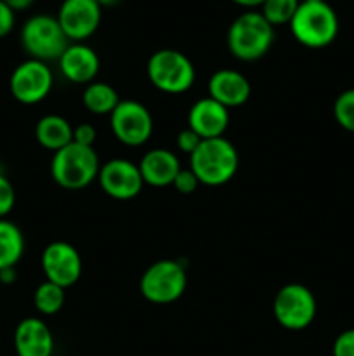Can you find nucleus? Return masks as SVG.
<instances>
[{
  "instance_id": "6e6552de",
  "label": "nucleus",
  "mask_w": 354,
  "mask_h": 356,
  "mask_svg": "<svg viewBox=\"0 0 354 356\" xmlns=\"http://www.w3.org/2000/svg\"><path fill=\"white\" fill-rule=\"evenodd\" d=\"M273 313L283 329L304 330L314 322L318 302L311 289L305 285L287 284L274 296Z\"/></svg>"
},
{
  "instance_id": "c85d7f7f",
  "label": "nucleus",
  "mask_w": 354,
  "mask_h": 356,
  "mask_svg": "<svg viewBox=\"0 0 354 356\" xmlns=\"http://www.w3.org/2000/svg\"><path fill=\"white\" fill-rule=\"evenodd\" d=\"M97 138V131L90 124H80L73 127V143H78L83 146H92Z\"/></svg>"
},
{
  "instance_id": "ddd939ff",
  "label": "nucleus",
  "mask_w": 354,
  "mask_h": 356,
  "mask_svg": "<svg viewBox=\"0 0 354 356\" xmlns=\"http://www.w3.org/2000/svg\"><path fill=\"white\" fill-rule=\"evenodd\" d=\"M56 17L69 42H83L99 28L103 7L97 0H62Z\"/></svg>"
},
{
  "instance_id": "aec40b11",
  "label": "nucleus",
  "mask_w": 354,
  "mask_h": 356,
  "mask_svg": "<svg viewBox=\"0 0 354 356\" xmlns=\"http://www.w3.org/2000/svg\"><path fill=\"white\" fill-rule=\"evenodd\" d=\"M24 254V236L19 226L0 219V270L16 268Z\"/></svg>"
},
{
  "instance_id": "2eb2a0df",
  "label": "nucleus",
  "mask_w": 354,
  "mask_h": 356,
  "mask_svg": "<svg viewBox=\"0 0 354 356\" xmlns=\"http://www.w3.org/2000/svg\"><path fill=\"white\" fill-rule=\"evenodd\" d=\"M229 125V110L212 97H201L187 113V127L201 139L222 138Z\"/></svg>"
},
{
  "instance_id": "39448f33",
  "label": "nucleus",
  "mask_w": 354,
  "mask_h": 356,
  "mask_svg": "<svg viewBox=\"0 0 354 356\" xmlns=\"http://www.w3.org/2000/svg\"><path fill=\"white\" fill-rule=\"evenodd\" d=\"M148 79L165 94H183L193 87L196 70L184 52L176 49H160L148 59Z\"/></svg>"
},
{
  "instance_id": "393cba45",
  "label": "nucleus",
  "mask_w": 354,
  "mask_h": 356,
  "mask_svg": "<svg viewBox=\"0 0 354 356\" xmlns=\"http://www.w3.org/2000/svg\"><path fill=\"white\" fill-rule=\"evenodd\" d=\"M16 204V191L12 183L0 174V219H6Z\"/></svg>"
},
{
  "instance_id": "f3484780",
  "label": "nucleus",
  "mask_w": 354,
  "mask_h": 356,
  "mask_svg": "<svg viewBox=\"0 0 354 356\" xmlns=\"http://www.w3.org/2000/svg\"><path fill=\"white\" fill-rule=\"evenodd\" d=\"M252 87L248 79L236 70H217L208 80V97L215 99L228 110L238 108L250 99Z\"/></svg>"
},
{
  "instance_id": "4468645a",
  "label": "nucleus",
  "mask_w": 354,
  "mask_h": 356,
  "mask_svg": "<svg viewBox=\"0 0 354 356\" xmlns=\"http://www.w3.org/2000/svg\"><path fill=\"white\" fill-rule=\"evenodd\" d=\"M62 76L71 83L89 86L99 73L101 61L97 52L83 42H73L58 59Z\"/></svg>"
},
{
  "instance_id": "72a5a7b5",
  "label": "nucleus",
  "mask_w": 354,
  "mask_h": 356,
  "mask_svg": "<svg viewBox=\"0 0 354 356\" xmlns=\"http://www.w3.org/2000/svg\"><path fill=\"white\" fill-rule=\"evenodd\" d=\"M121 0H97L101 7H117Z\"/></svg>"
},
{
  "instance_id": "cd10ccee",
  "label": "nucleus",
  "mask_w": 354,
  "mask_h": 356,
  "mask_svg": "<svg viewBox=\"0 0 354 356\" xmlns=\"http://www.w3.org/2000/svg\"><path fill=\"white\" fill-rule=\"evenodd\" d=\"M332 353L333 356H354V329H347L337 336Z\"/></svg>"
},
{
  "instance_id": "bb28decb",
  "label": "nucleus",
  "mask_w": 354,
  "mask_h": 356,
  "mask_svg": "<svg viewBox=\"0 0 354 356\" xmlns=\"http://www.w3.org/2000/svg\"><path fill=\"white\" fill-rule=\"evenodd\" d=\"M201 141H203V139H201L196 132L191 131L189 127H186L177 134L176 145L180 152L186 153V155H191V153L196 152V148L201 145Z\"/></svg>"
},
{
  "instance_id": "f257e3e1",
  "label": "nucleus",
  "mask_w": 354,
  "mask_h": 356,
  "mask_svg": "<svg viewBox=\"0 0 354 356\" xmlns=\"http://www.w3.org/2000/svg\"><path fill=\"white\" fill-rule=\"evenodd\" d=\"M295 40L307 49H323L339 35V17L326 0H301L290 21Z\"/></svg>"
},
{
  "instance_id": "473e14b6",
  "label": "nucleus",
  "mask_w": 354,
  "mask_h": 356,
  "mask_svg": "<svg viewBox=\"0 0 354 356\" xmlns=\"http://www.w3.org/2000/svg\"><path fill=\"white\" fill-rule=\"evenodd\" d=\"M231 2H235L236 6L239 7H245V9L248 10H255L257 7L262 6L264 0H231Z\"/></svg>"
},
{
  "instance_id": "4be33fe9",
  "label": "nucleus",
  "mask_w": 354,
  "mask_h": 356,
  "mask_svg": "<svg viewBox=\"0 0 354 356\" xmlns=\"http://www.w3.org/2000/svg\"><path fill=\"white\" fill-rule=\"evenodd\" d=\"M66 302V289L52 284V282H42L33 294V305L40 315L52 316L62 309Z\"/></svg>"
},
{
  "instance_id": "423d86ee",
  "label": "nucleus",
  "mask_w": 354,
  "mask_h": 356,
  "mask_svg": "<svg viewBox=\"0 0 354 356\" xmlns=\"http://www.w3.org/2000/svg\"><path fill=\"white\" fill-rule=\"evenodd\" d=\"M21 45L31 59L58 61L69 45L58 17L51 14H35L21 28Z\"/></svg>"
},
{
  "instance_id": "c756f323",
  "label": "nucleus",
  "mask_w": 354,
  "mask_h": 356,
  "mask_svg": "<svg viewBox=\"0 0 354 356\" xmlns=\"http://www.w3.org/2000/svg\"><path fill=\"white\" fill-rule=\"evenodd\" d=\"M14 24H16V13L3 0H0V38L7 37L12 31Z\"/></svg>"
},
{
  "instance_id": "9b49d317",
  "label": "nucleus",
  "mask_w": 354,
  "mask_h": 356,
  "mask_svg": "<svg viewBox=\"0 0 354 356\" xmlns=\"http://www.w3.org/2000/svg\"><path fill=\"white\" fill-rule=\"evenodd\" d=\"M83 263L78 250L68 242L49 243L42 252V271L45 280L59 285L62 289H69L82 277Z\"/></svg>"
},
{
  "instance_id": "1a4fd4ad",
  "label": "nucleus",
  "mask_w": 354,
  "mask_h": 356,
  "mask_svg": "<svg viewBox=\"0 0 354 356\" xmlns=\"http://www.w3.org/2000/svg\"><path fill=\"white\" fill-rule=\"evenodd\" d=\"M113 136L125 146H142L153 134V117L148 108L134 99H121L110 115Z\"/></svg>"
},
{
  "instance_id": "6ab92c4d",
  "label": "nucleus",
  "mask_w": 354,
  "mask_h": 356,
  "mask_svg": "<svg viewBox=\"0 0 354 356\" xmlns=\"http://www.w3.org/2000/svg\"><path fill=\"white\" fill-rule=\"evenodd\" d=\"M35 138L42 148L56 153L73 143V125L61 115H45L35 125Z\"/></svg>"
},
{
  "instance_id": "20e7f679",
  "label": "nucleus",
  "mask_w": 354,
  "mask_h": 356,
  "mask_svg": "<svg viewBox=\"0 0 354 356\" xmlns=\"http://www.w3.org/2000/svg\"><path fill=\"white\" fill-rule=\"evenodd\" d=\"M101 162L94 146L69 143L52 155L51 176L65 190H83L97 179Z\"/></svg>"
},
{
  "instance_id": "dca6fc26",
  "label": "nucleus",
  "mask_w": 354,
  "mask_h": 356,
  "mask_svg": "<svg viewBox=\"0 0 354 356\" xmlns=\"http://www.w3.org/2000/svg\"><path fill=\"white\" fill-rule=\"evenodd\" d=\"M14 350L16 356H52L54 336L44 320L28 316L14 330Z\"/></svg>"
},
{
  "instance_id": "0eeeda50",
  "label": "nucleus",
  "mask_w": 354,
  "mask_h": 356,
  "mask_svg": "<svg viewBox=\"0 0 354 356\" xmlns=\"http://www.w3.org/2000/svg\"><path fill=\"white\" fill-rule=\"evenodd\" d=\"M187 287L186 268L176 259H160L142 273L139 291L153 305H172Z\"/></svg>"
},
{
  "instance_id": "a878e982",
  "label": "nucleus",
  "mask_w": 354,
  "mask_h": 356,
  "mask_svg": "<svg viewBox=\"0 0 354 356\" xmlns=\"http://www.w3.org/2000/svg\"><path fill=\"white\" fill-rule=\"evenodd\" d=\"M172 186L176 188L179 193L191 195L196 191L198 186H200V181L196 179V176H194L191 169H180L179 174L176 176V179H174Z\"/></svg>"
},
{
  "instance_id": "7ed1b4c3",
  "label": "nucleus",
  "mask_w": 354,
  "mask_h": 356,
  "mask_svg": "<svg viewBox=\"0 0 354 356\" xmlns=\"http://www.w3.org/2000/svg\"><path fill=\"white\" fill-rule=\"evenodd\" d=\"M228 49L239 61H257L271 51L274 44V26L267 23L260 10L239 14L228 30Z\"/></svg>"
},
{
  "instance_id": "b1692460",
  "label": "nucleus",
  "mask_w": 354,
  "mask_h": 356,
  "mask_svg": "<svg viewBox=\"0 0 354 356\" xmlns=\"http://www.w3.org/2000/svg\"><path fill=\"white\" fill-rule=\"evenodd\" d=\"M333 117L337 124L354 134V89L344 90L333 103Z\"/></svg>"
},
{
  "instance_id": "7c9ffc66",
  "label": "nucleus",
  "mask_w": 354,
  "mask_h": 356,
  "mask_svg": "<svg viewBox=\"0 0 354 356\" xmlns=\"http://www.w3.org/2000/svg\"><path fill=\"white\" fill-rule=\"evenodd\" d=\"M3 2H6L7 6L14 10V13H17V10L30 9V7L33 6L35 0H3Z\"/></svg>"
},
{
  "instance_id": "412c9836",
  "label": "nucleus",
  "mask_w": 354,
  "mask_h": 356,
  "mask_svg": "<svg viewBox=\"0 0 354 356\" xmlns=\"http://www.w3.org/2000/svg\"><path fill=\"white\" fill-rule=\"evenodd\" d=\"M83 106L92 115H111L120 103V96L113 86L106 82H90L83 90Z\"/></svg>"
},
{
  "instance_id": "9d476101",
  "label": "nucleus",
  "mask_w": 354,
  "mask_h": 356,
  "mask_svg": "<svg viewBox=\"0 0 354 356\" xmlns=\"http://www.w3.org/2000/svg\"><path fill=\"white\" fill-rule=\"evenodd\" d=\"M52 83V70L47 63L30 58L19 63L10 73L9 89L17 103L37 104L51 94Z\"/></svg>"
},
{
  "instance_id": "f03ea898",
  "label": "nucleus",
  "mask_w": 354,
  "mask_h": 356,
  "mask_svg": "<svg viewBox=\"0 0 354 356\" xmlns=\"http://www.w3.org/2000/svg\"><path fill=\"white\" fill-rule=\"evenodd\" d=\"M239 156L235 145L222 138L203 139L189 155V169L205 186H222L236 176Z\"/></svg>"
},
{
  "instance_id": "a211bd4d",
  "label": "nucleus",
  "mask_w": 354,
  "mask_h": 356,
  "mask_svg": "<svg viewBox=\"0 0 354 356\" xmlns=\"http://www.w3.org/2000/svg\"><path fill=\"white\" fill-rule=\"evenodd\" d=\"M137 165L144 184L153 188L172 186L174 179L183 169L176 153L165 148L149 149Z\"/></svg>"
},
{
  "instance_id": "2f4dec72",
  "label": "nucleus",
  "mask_w": 354,
  "mask_h": 356,
  "mask_svg": "<svg viewBox=\"0 0 354 356\" xmlns=\"http://www.w3.org/2000/svg\"><path fill=\"white\" fill-rule=\"evenodd\" d=\"M16 282V268H6V270H0V284L9 285Z\"/></svg>"
},
{
  "instance_id": "f8f14e48",
  "label": "nucleus",
  "mask_w": 354,
  "mask_h": 356,
  "mask_svg": "<svg viewBox=\"0 0 354 356\" xmlns=\"http://www.w3.org/2000/svg\"><path fill=\"white\" fill-rule=\"evenodd\" d=\"M97 181L108 197L121 202L135 198L144 186L139 165L127 159H113L101 163Z\"/></svg>"
},
{
  "instance_id": "5701e85b",
  "label": "nucleus",
  "mask_w": 354,
  "mask_h": 356,
  "mask_svg": "<svg viewBox=\"0 0 354 356\" xmlns=\"http://www.w3.org/2000/svg\"><path fill=\"white\" fill-rule=\"evenodd\" d=\"M301 0H264L260 6V14L267 19L271 26H283L290 24L292 17L295 16Z\"/></svg>"
}]
</instances>
